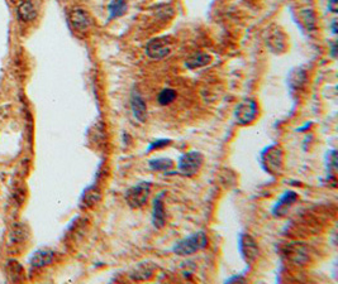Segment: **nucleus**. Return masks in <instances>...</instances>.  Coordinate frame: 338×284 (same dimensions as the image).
<instances>
[{
	"mask_svg": "<svg viewBox=\"0 0 338 284\" xmlns=\"http://www.w3.org/2000/svg\"><path fill=\"white\" fill-rule=\"evenodd\" d=\"M206 245H208V236L205 235V232L198 231L179 240L172 247V251L176 255L188 256L193 255L199 250H203Z\"/></svg>",
	"mask_w": 338,
	"mask_h": 284,
	"instance_id": "nucleus-1",
	"label": "nucleus"
},
{
	"mask_svg": "<svg viewBox=\"0 0 338 284\" xmlns=\"http://www.w3.org/2000/svg\"><path fill=\"white\" fill-rule=\"evenodd\" d=\"M262 164H264V168L266 169L269 173L279 174L283 171V164H284V154L283 149H281L279 145L272 144L269 145L266 149L262 152L261 154Z\"/></svg>",
	"mask_w": 338,
	"mask_h": 284,
	"instance_id": "nucleus-2",
	"label": "nucleus"
},
{
	"mask_svg": "<svg viewBox=\"0 0 338 284\" xmlns=\"http://www.w3.org/2000/svg\"><path fill=\"white\" fill-rule=\"evenodd\" d=\"M152 184L150 182H140L127 189L125 198L128 206L132 208H141L146 205L151 193Z\"/></svg>",
	"mask_w": 338,
	"mask_h": 284,
	"instance_id": "nucleus-3",
	"label": "nucleus"
},
{
	"mask_svg": "<svg viewBox=\"0 0 338 284\" xmlns=\"http://www.w3.org/2000/svg\"><path fill=\"white\" fill-rule=\"evenodd\" d=\"M203 166V155L199 152H188L180 157L177 162V171L184 177H193Z\"/></svg>",
	"mask_w": 338,
	"mask_h": 284,
	"instance_id": "nucleus-4",
	"label": "nucleus"
},
{
	"mask_svg": "<svg viewBox=\"0 0 338 284\" xmlns=\"http://www.w3.org/2000/svg\"><path fill=\"white\" fill-rule=\"evenodd\" d=\"M172 41L169 37H156L146 43L145 52L151 60H164L172 52Z\"/></svg>",
	"mask_w": 338,
	"mask_h": 284,
	"instance_id": "nucleus-5",
	"label": "nucleus"
},
{
	"mask_svg": "<svg viewBox=\"0 0 338 284\" xmlns=\"http://www.w3.org/2000/svg\"><path fill=\"white\" fill-rule=\"evenodd\" d=\"M259 115V105L252 99L243 100L237 105L235 110V119L240 125H249L254 123Z\"/></svg>",
	"mask_w": 338,
	"mask_h": 284,
	"instance_id": "nucleus-6",
	"label": "nucleus"
},
{
	"mask_svg": "<svg viewBox=\"0 0 338 284\" xmlns=\"http://www.w3.org/2000/svg\"><path fill=\"white\" fill-rule=\"evenodd\" d=\"M238 247H240L241 255H242L243 260L246 263L252 264L256 260L257 255H259V246L257 242L251 235L242 234L240 236V241H238Z\"/></svg>",
	"mask_w": 338,
	"mask_h": 284,
	"instance_id": "nucleus-7",
	"label": "nucleus"
},
{
	"mask_svg": "<svg viewBox=\"0 0 338 284\" xmlns=\"http://www.w3.org/2000/svg\"><path fill=\"white\" fill-rule=\"evenodd\" d=\"M296 200H298V195L294 191H286V192H284V195L279 198L278 202L275 203V206L272 207V215L278 216V217L284 216L288 212L289 208L296 202Z\"/></svg>",
	"mask_w": 338,
	"mask_h": 284,
	"instance_id": "nucleus-8",
	"label": "nucleus"
},
{
	"mask_svg": "<svg viewBox=\"0 0 338 284\" xmlns=\"http://www.w3.org/2000/svg\"><path fill=\"white\" fill-rule=\"evenodd\" d=\"M165 192L159 193L153 201L152 206V224L156 229H162L166 222V215H165V207H164V198Z\"/></svg>",
	"mask_w": 338,
	"mask_h": 284,
	"instance_id": "nucleus-9",
	"label": "nucleus"
},
{
	"mask_svg": "<svg viewBox=\"0 0 338 284\" xmlns=\"http://www.w3.org/2000/svg\"><path fill=\"white\" fill-rule=\"evenodd\" d=\"M131 109H132L133 116L140 123H145L147 119V105L140 92L133 91L131 95Z\"/></svg>",
	"mask_w": 338,
	"mask_h": 284,
	"instance_id": "nucleus-10",
	"label": "nucleus"
},
{
	"mask_svg": "<svg viewBox=\"0 0 338 284\" xmlns=\"http://www.w3.org/2000/svg\"><path fill=\"white\" fill-rule=\"evenodd\" d=\"M70 21H71L72 27L80 32L86 31L91 24V19H90L89 14L81 8L72 9L70 13Z\"/></svg>",
	"mask_w": 338,
	"mask_h": 284,
	"instance_id": "nucleus-11",
	"label": "nucleus"
},
{
	"mask_svg": "<svg viewBox=\"0 0 338 284\" xmlns=\"http://www.w3.org/2000/svg\"><path fill=\"white\" fill-rule=\"evenodd\" d=\"M155 270H156V266L153 265L152 263H141L131 271L130 276L132 280L136 281L148 280L153 275Z\"/></svg>",
	"mask_w": 338,
	"mask_h": 284,
	"instance_id": "nucleus-12",
	"label": "nucleus"
},
{
	"mask_svg": "<svg viewBox=\"0 0 338 284\" xmlns=\"http://www.w3.org/2000/svg\"><path fill=\"white\" fill-rule=\"evenodd\" d=\"M210 62H211V57L208 55V53L198 52V53H194L193 56H190V57L185 61V66H186V69H189V70H198V69H201V67L208 66Z\"/></svg>",
	"mask_w": 338,
	"mask_h": 284,
	"instance_id": "nucleus-13",
	"label": "nucleus"
},
{
	"mask_svg": "<svg viewBox=\"0 0 338 284\" xmlns=\"http://www.w3.org/2000/svg\"><path fill=\"white\" fill-rule=\"evenodd\" d=\"M53 260V252L51 250H40L32 256L31 264L35 268H41V266L48 265Z\"/></svg>",
	"mask_w": 338,
	"mask_h": 284,
	"instance_id": "nucleus-14",
	"label": "nucleus"
},
{
	"mask_svg": "<svg viewBox=\"0 0 338 284\" xmlns=\"http://www.w3.org/2000/svg\"><path fill=\"white\" fill-rule=\"evenodd\" d=\"M266 43L270 47V50L274 51V52L283 51L285 48V37H284V35L280 31H275L270 33Z\"/></svg>",
	"mask_w": 338,
	"mask_h": 284,
	"instance_id": "nucleus-15",
	"label": "nucleus"
},
{
	"mask_svg": "<svg viewBox=\"0 0 338 284\" xmlns=\"http://www.w3.org/2000/svg\"><path fill=\"white\" fill-rule=\"evenodd\" d=\"M18 17L23 22H31L37 17L35 6L29 0H26L18 7Z\"/></svg>",
	"mask_w": 338,
	"mask_h": 284,
	"instance_id": "nucleus-16",
	"label": "nucleus"
},
{
	"mask_svg": "<svg viewBox=\"0 0 338 284\" xmlns=\"http://www.w3.org/2000/svg\"><path fill=\"white\" fill-rule=\"evenodd\" d=\"M127 12V0H111L109 4V21L125 16Z\"/></svg>",
	"mask_w": 338,
	"mask_h": 284,
	"instance_id": "nucleus-17",
	"label": "nucleus"
},
{
	"mask_svg": "<svg viewBox=\"0 0 338 284\" xmlns=\"http://www.w3.org/2000/svg\"><path fill=\"white\" fill-rule=\"evenodd\" d=\"M286 255L291 259L295 264H303L304 261L306 260V252L305 249H304L301 245L298 244H293L288 247V252H286Z\"/></svg>",
	"mask_w": 338,
	"mask_h": 284,
	"instance_id": "nucleus-18",
	"label": "nucleus"
},
{
	"mask_svg": "<svg viewBox=\"0 0 338 284\" xmlns=\"http://www.w3.org/2000/svg\"><path fill=\"white\" fill-rule=\"evenodd\" d=\"M148 167L152 171L156 172H166L174 167V162L170 158H157V159H151L148 162Z\"/></svg>",
	"mask_w": 338,
	"mask_h": 284,
	"instance_id": "nucleus-19",
	"label": "nucleus"
},
{
	"mask_svg": "<svg viewBox=\"0 0 338 284\" xmlns=\"http://www.w3.org/2000/svg\"><path fill=\"white\" fill-rule=\"evenodd\" d=\"M176 99V91L174 89H170V87H166V89L161 90L157 96V101H159L160 105H170V104L174 103V100Z\"/></svg>",
	"mask_w": 338,
	"mask_h": 284,
	"instance_id": "nucleus-20",
	"label": "nucleus"
},
{
	"mask_svg": "<svg viewBox=\"0 0 338 284\" xmlns=\"http://www.w3.org/2000/svg\"><path fill=\"white\" fill-rule=\"evenodd\" d=\"M99 198H100V193L95 187H91L84 193V203L86 206H93L94 203L98 202Z\"/></svg>",
	"mask_w": 338,
	"mask_h": 284,
	"instance_id": "nucleus-21",
	"label": "nucleus"
},
{
	"mask_svg": "<svg viewBox=\"0 0 338 284\" xmlns=\"http://www.w3.org/2000/svg\"><path fill=\"white\" fill-rule=\"evenodd\" d=\"M170 143L169 139H159V140H153L152 143H151L150 145H148L147 148V152H151V150L153 149H160V148L165 147V145H167Z\"/></svg>",
	"mask_w": 338,
	"mask_h": 284,
	"instance_id": "nucleus-22",
	"label": "nucleus"
},
{
	"mask_svg": "<svg viewBox=\"0 0 338 284\" xmlns=\"http://www.w3.org/2000/svg\"><path fill=\"white\" fill-rule=\"evenodd\" d=\"M329 9L333 12V13H335L337 12V0H329Z\"/></svg>",
	"mask_w": 338,
	"mask_h": 284,
	"instance_id": "nucleus-23",
	"label": "nucleus"
},
{
	"mask_svg": "<svg viewBox=\"0 0 338 284\" xmlns=\"http://www.w3.org/2000/svg\"><path fill=\"white\" fill-rule=\"evenodd\" d=\"M333 33H337V27H335V21L333 22Z\"/></svg>",
	"mask_w": 338,
	"mask_h": 284,
	"instance_id": "nucleus-24",
	"label": "nucleus"
}]
</instances>
